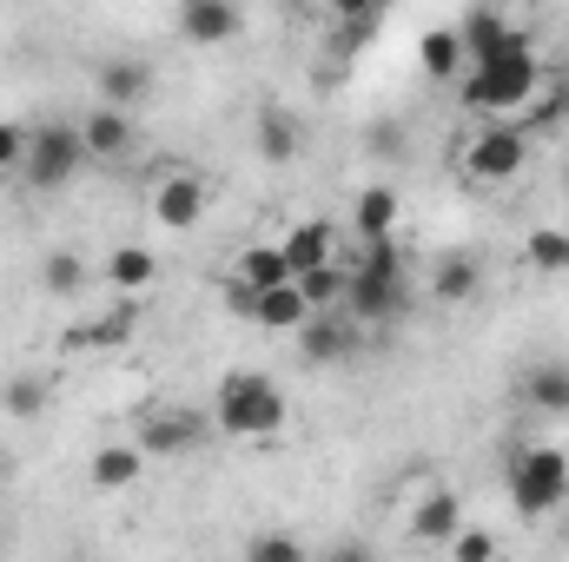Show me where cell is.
Returning <instances> with one entry per match:
<instances>
[{"mask_svg":"<svg viewBox=\"0 0 569 562\" xmlns=\"http://www.w3.org/2000/svg\"><path fill=\"white\" fill-rule=\"evenodd\" d=\"M338 311L358 318V324H385V318L405 311V265H398V245L391 239H365V265H351Z\"/></svg>","mask_w":569,"mask_h":562,"instance_id":"6da1fadb","label":"cell"},{"mask_svg":"<svg viewBox=\"0 0 569 562\" xmlns=\"http://www.w3.org/2000/svg\"><path fill=\"white\" fill-rule=\"evenodd\" d=\"M537 87H543L537 53H530V47H510V53L470 67V80H463V107H470V113H517V107L537 100Z\"/></svg>","mask_w":569,"mask_h":562,"instance_id":"7a4b0ae2","label":"cell"},{"mask_svg":"<svg viewBox=\"0 0 569 562\" xmlns=\"http://www.w3.org/2000/svg\"><path fill=\"white\" fill-rule=\"evenodd\" d=\"M212 404H219L212 418H219L226 436H272V430H284V398L266 371H226Z\"/></svg>","mask_w":569,"mask_h":562,"instance_id":"3957f363","label":"cell"},{"mask_svg":"<svg viewBox=\"0 0 569 562\" xmlns=\"http://www.w3.org/2000/svg\"><path fill=\"white\" fill-rule=\"evenodd\" d=\"M503 483H510V510L517 516H550V510H563V496H569V456L550 450V443H530V450L510 456Z\"/></svg>","mask_w":569,"mask_h":562,"instance_id":"277c9868","label":"cell"},{"mask_svg":"<svg viewBox=\"0 0 569 562\" xmlns=\"http://www.w3.org/2000/svg\"><path fill=\"white\" fill-rule=\"evenodd\" d=\"M87 165V140H80V127H27V159H20V179L33 185V192H60V185H73V172Z\"/></svg>","mask_w":569,"mask_h":562,"instance_id":"5b68a950","label":"cell"},{"mask_svg":"<svg viewBox=\"0 0 569 562\" xmlns=\"http://www.w3.org/2000/svg\"><path fill=\"white\" fill-rule=\"evenodd\" d=\"M530 165V133L523 127H483L463 145V179L470 185H510Z\"/></svg>","mask_w":569,"mask_h":562,"instance_id":"8992f818","label":"cell"},{"mask_svg":"<svg viewBox=\"0 0 569 562\" xmlns=\"http://www.w3.org/2000/svg\"><path fill=\"white\" fill-rule=\"evenodd\" d=\"M246 33L239 0H179V40L186 47H226Z\"/></svg>","mask_w":569,"mask_h":562,"instance_id":"52a82bcc","label":"cell"},{"mask_svg":"<svg viewBox=\"0 0 569 562\" xmlns=\"http://www.w3.org/2000/svg\"><path fill=\"white\" fill-rule=\"evenodd\" d=\"M140 443L146 456H186V450H199L206 443V418L199 411H179V404H166V411H146L140 423Z\"/></svg>","mask_w":569,"mask_h":562,"instance_id":"ba28073f","label":"cell"},{"mask_svg":"<svg viewBox=\"0 0 569 562\" xmlns=\"http://www.w3.org/2000/svg\"><path fill=\"white\" fill-rule=\"evenodd\" d=\"M152 219H159L166 232H192V225L206 219V179H192V172L159 179V192H152Z\"/></svg>","mask_w":569,"mask_h":562,"instance_id":"9c48e42d","label":"cell"},{"mask_svg":"<svg viewBox=\"0 0 569 562\" xmlns=\"http://www.w3.org/2000/svg\"><path fill=\"white\" fill-rule=\"evenodd\" d=\"M80 140H87V159H127L133 152V107H93L87 120H80Z\"/></svg>","mask_w":569,"mask_h":562,"instance_id":"30bf717a","label":"cell"},{"mask_svg":"<svg viewBox=\"0 0 569 562\" xmlns=\"http://www.w3.org/2000/svg\"><path fill=\"white\" fill-rule=\"evenodd\" d=\"M457 33H463V60H470V67H483V60H497V53L523 47V33H510V20H503V13H490V7H477Z\"/></svg>","mask_w":569,"mask_h":562,"instance_id":"8fae6325","label":"cell"},{"mask_svg":"<svg viewBox=\"0 0 569 562\" xmlns=\"http://www.w3.org/2000/svg\"><path fill=\"white\" fill-rule=\"evenodd\" d=\"M284 259H291V279L298 272H311V265H325V259H338V225L331 219H305V225H291L279 239Z\"/></svg>","mask_w":569,"mask_h":562,"instance_id":"7c38bea8","label":"cell"},{"mask_svg":"<svg viewBox=\"0 0 569 562\" xmlns=\"http://www.w3.org/2000/svg\"><path fill=\"white\" fill-rule=\"evenodd\" d=\"M146 470V450L140 443H100L93 450V463H87V476H93V490H133Z\"/></svg>","mask_w":569,"mask_h":562,"instance_id":"4fadbf2b","label":"cell"},{"mask_svg":"<svg viewBox=\"0 0 569 562\" xmlns=\"http://www.w3.org/2000/svg\"><path fill=\"white\" fill-rule=\"evenodd\" d=\"M311 318V298L298 291V279L272 284V291H259V311H252V324H266V331H291L298 338V324Z\"/></svg>","mask_w":569,"mask_h":562,"instance_id":"5bb4252c","label":"cell"},{"mask_svg":"<svg viewBox=\"0 0 569 562\" xmlns=\"http://www.w3.org/2000/svg\"><path fill=\"white\" fill-rule=\"evenodd\" d=\"M398 212H405V199H398L391 185H365L351 225H358V239H391V232H398Z\"/></svg>","mask_w":569,"mask_h":562,"instance_id":"9a60e30c","label":"cell"},{"mask_svg":"<svg viewBox=\"0 0 569 562\" xmlns=\"http://www.w3.org/2000/svg\"><path fill=\"white\" fill-rule=\"evenodd\" d=\"M93 87H100V100H107V107H140L146 87H152V67H146V60H107Z\"/></svg>","mask_w":569,"mask_h":562,"instance_id":"2e32d148","label":"cell"},{"mask_svg":"<svg viewBox=\"0 0 569 562\" xmlns=\"http://www.w3.org/2000/svg\"><path fill=\"white\" fill-rule=\"evenodd\" d=\"M523 404L530 411H550V418H569V364L563 358H550V364H537L523 378Z\"/></svg>","mask_w":569,"mask_h":562,"instance_id":"e0dca14e","label":"cell"},{"mask_svg":"<svg viewBox=\"0 0 569 562\" xmlns=\"http://www.w3.org/2000/svg\"><path fill=\"white\" fill-rule=\"evenodd\" d=\"M457 523H463V503H457L450 490H430L425 503H418V516H411V536H418V543H450Z\"/></svg>","mask_w":569,"mask_h":562,"instance_id":"ac0fdd59","label":"cell"},{"mask_svg":"<svg viewBox=\"0 0 569 562\" xmlns=\"http://www.w3.org/2000/svg\"><path fill=\"white\" fill-rule=\"evenodd\" d=\"M152 279H159V259H152L146 245H113V252H107V284H113V291L140 298Z\"/></svg>","mask_w":569,"mask_h":562,"instance_id":"d6986e66","label":"cell"},{"mask_svg":"<svg viewBox=\"0 0 569 562\" xmlns=\"http://www.w3.org/2000/svg\"><path fill=\"white\" fill-rule=\"evenodd\" d=\"M298 344H305V358H311V364H331V358H345L351 331L338 324V311H311V318L298 324Z\"/></svg>","mask_w":569,"mask_h":562,"instance_id":"ffe728a7","label":"cell"},{"mask_svg":"<svg viewBox=\"0 0 569 562\" xmlns=\"http://www.w3.org/2000/svg\"><path fill=\"white\" fill-rule=\"evenodd\" d=\"M418 67H425L430 80H457V67H463V33L457 27H430L425 40H418Z\"/></svg>","mask_w":569,"mask_h":562,"instance_id":"44dd1931","label":"cell"},{"mask_svg":"<svg viewBox=\"0 0 569 562\" xmlns=\"http://www.w3.org/2000/svg\"><path fill=\"white\" fill-rule=\"evenodd\" d=\"M430 291H437L443 304H470V298H477V259H470V252H443L437 272H430Z\"/></svg>","mask_w":569,"mask_h":562,"instance_id":"7402d4cb","label":"cell"},{"mask_svg":"<svg viewBox=\"0 0 569 562\" xmlns=\"http://www.w3.org/2000/svg\"><path fill=\"white\" fill-rule=\"evenodd\" d=\"M523 259H530V272H543V279H569V232L537 225V232L523 239Z\"/></svg>","mask_w":569,"mask_h":562,"instance_id":"603a6c76","label":"cell"},{"mask_svg":"<svg viewBox=\"0 0 569 562\" xmlns=\"http://www.w3.org/2000/svg\"><path fill=\"white\" fill-rule=\"evenodd\" d=\"M345 279H351V265H338V259H325V265H311V272H298V291L311 298V311H338V304H345Z\"/></svg>","mask_w":569,"mask_h":562,"instance_id":"cb8c5ba5","label":"cell"},{"mask_svg":"<svg viewBox=\"0 0 569 562\" xmlns=\"http://www.w3.org/2000/svg\"><path fill=\"white\" fill-rule=\"evenodd\" d=\"M40 284H47L53 298H80V291H87V259H80V252H67V245H60V252H47V259H40Z\"/></svg>","mask_w":569,"mask_h":562,"instance_id":"d4e9b609","label":"cell"},{"mask_svg":"<svg viewBox=\"0 0 569 562\" xmlns=\"http://www.w3.org/2000/svg\"><path fill=\"white\" fill-rule=\"evenodd\" d=\"M239 279H252L259 291L284 284V279H291V259H284V245H246V259H239Z\"/></svg>","mask_w":569,"mask_h":562,"instance_id":"484cf974","label":"cell"},{"mask_svg":"<svg viewBox=\"0 0 569 562\" xmlns=\"http://www.w3.org/2000/svg\"><path fill=\"white\" fill-rule=\"evenodd\" d=\"M259 152H266L272 165L298 159V120H284L279 107H272V113H259Z\"/></svg>","mask_w":569,"mask_h":562,"instance_id":"4316f807","label":"cell"},{"mask_svg":"<svg viewBox=\"0 0 569 562\" xmlns=\"http://www.w3.org/2000/svg\"><path fill=\"white\" fill-rule=\"evenodd\" d=\"M0 404H7L13 418H40V411H47V384H40V378H13V384L0 391Z\"/></svg>","mask_w":569,"mask_h":562,"instance_id":"83f0119b","label":"cell"},{"mask_svg":"<svg viewBox=\"0 0 569 562\" xmlns=\"http://www.w3.org/2000/svg\"><path fill=\"white\" fill-rule=\"evenodd\" d=\"M246 556H252V562H298V556H305V543H298V536H284V530H272V536H252V543H246Z\"/></svg>","mask_w":569,"mask_h":562,"instance_id":"f1b7e54d","label":"cell"},{"mask_svg":"<svg viewBox=\"0 0 569 562\" xmlns=\"http://www.w3.org/2000/svg\"><path fill=\"white\" fill-rule=\"evenodd\" d=\"M443 556H457V562H483V556H497V536H483V530H457V536L443 543Z\"/></svg>","mask_w":569,"mask_h":562,"instance_id":"f546056e","label":"cell"},{"mask_svg":"<svg viewBox=\"0 0 569 562\" xmlns=\"http://www.w3.org/2000/svg\"><path fill=\"white\" fill-rule=\"evenodd\" d=\"M20 159H27V127L0 120V172H20Z\"/></svg>","mask_w":569,"mask_h":562,"instance_id":"4dcf8cb0","label":"cell"},{"mask_svg":"<svg viewBox=\"0 0 569 562\" xmlns=\"http://www.w3.org/2000/svg\"><path fill=\"white\" fill-rule=\"evenodd\" d=\"M325 7H331V20H338V27H371L385 0H325Z\"/></svg>","mask_w":569,"mask_h":562,"instance_id":"1f68e13d","label":"cell"},{"mask_svg":"<svg viewBox=\"0 0 569 562\" xmlns=\"http://www.w3.org/2000/svg\"><path fill=\"white\" fill-rule=\"evenodd\" d=\"M226 311H239V318H252V311H259V284H252V279H239V272H232V279H226Z\"/></svg>","mask_w":569,"mask_h":562,"instance_id":"d6a6232c","label":"cell"},{"mask_svg":"<svg viewBox=\"0 0 569 562\" xmlns=\"http://www.w3.org/2000/svg\"><path fill=\"white\" fill-rule=\"evenodd\" d=\"M0 476H7V450H0Z\"/></svg>","mask_w":569,"mask_h":562,"instance_id":"836d02e7","label":"cell"},{"mask_svg":"<svg viewBox=\"0 0 569 562\" xmlns=\"http://www.w3.org/2000/svg\"><path fill=\"white\" fill-rule=\"evenodd\" d=\"M0 550H7V530H0Z\"/></svg>","mask_w":569,"mask_h":562,"instance_id":"e575fe53","label":"cell"},{"mask_svg":"<svg viewBox=\"0 0 569 562\" xmlns=\"http://www.w3.org/2000/svg\"><path fill=\"white\" fill-rule=\"evenodd\" d=\"M563 192H569V172H563Z\"/></svg>","mask_w":569,"mask_h":562,"instance_id":"d590c367","label":"cell"}]
</instances>
